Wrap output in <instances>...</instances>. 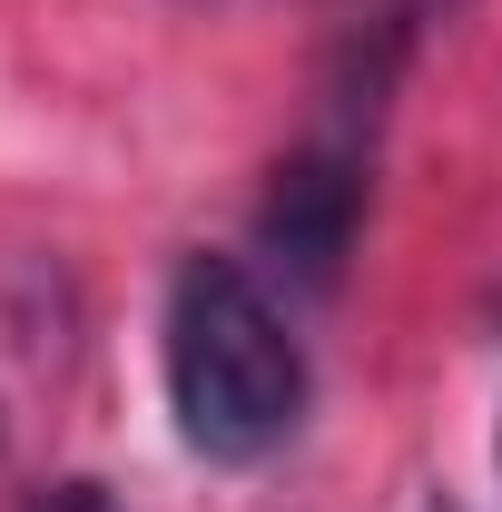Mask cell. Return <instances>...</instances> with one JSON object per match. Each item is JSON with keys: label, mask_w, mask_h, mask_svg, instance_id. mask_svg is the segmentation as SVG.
<instances>
[{"label": "cell", "mask_w": 502, "mask_h": 512, "mask_svg": "<svg viewBox=\"0 0 502 512\" xmlns=\"http://www.w3.org/2000/svg\"><path fill=\"white\" fill-rule=\"evenodd\" d=\"M424 10H434V0H375V20L345 40V89H335V119H365V128H375L384 89H394V69H404V50H414V30H424Z\"/></svg>", "instance_id": "obj_3"}, {"label": "cell", "mask_w": 502, "mask_h": 512, "mask_svg": "<svg viewBox=\"0 0 502 512\" xmlns=\"http://www.w3.org/2000/svg\"><path fill=\"white\" fill-rule=\"evenodd\" d=\"M375 168V148H365V128L355 119H325L266 178V197H256V247L276 256L296 286H335L345 276V256H355V227H365V178Z\"/></svg>", "instance_id": "obj_2"}, {"label": "cell", "mask_w": 502, "mask_h": 512, "mask_svg": "<svg viewBox=\"0 0 502 512\" xmlns=\"http://www.w3.org/2000/svg\"><path fill=\"white\" fill-rule=\"evenodd\" d=\"M30 512H119V503H109V483H50Z\"/></svg>", "instance_id": "obj_4"}, {"label": "cell", "mask_w": 502, "mask_h": 512, "mask_svg": "<svg viewBox=\"0 0 502 512\" xmlns=\"http://www.w3.org/2000/svg\"><path fill=\"white\" fill-rule=\"evenodd\" d=\"M424 512H463V503H443V493H434V503H424Z\"/></svg>", "instance_id": "obj_5"}, {"label": "cell", "mask_w": 502, "mask_h": 512, "mask_svg": "<svg viewBox=\"0 0 502 512\" xmlns=\"http://www.w3.org/2000/svg\"><path fill=\"white\" fill-rule=\"evenodd\" d=\"M158 375H168L178 444H188L197 463H227V473L286 453L296 424H306V394H315L286 306L256 286L237 256H188V266L168 276Z\"/></svg>", "instance_id": "obj_1"}, {"label": "cell", "mask_w": 502, "mask_h": 512, "mask_svg": "<svg viewBox=\"0 0 502 512\" xmlns=\"http://www.w3.org/2000/svg\"><path fill=\"white\" fill-rule=\"evenodd\" d=\"M493 453H502V444H493Z\"/></svg>", "instance_id": "obj_6"}]
</instances>
